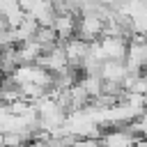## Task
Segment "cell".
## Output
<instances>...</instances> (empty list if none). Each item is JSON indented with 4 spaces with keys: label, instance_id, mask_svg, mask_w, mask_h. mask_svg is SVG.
I'll list each match as a JSON object with an SVG mask.
<instances>
[{
    "label": "cell",
    "instance_id": "cell-1",
    "mask_svg": "<svg viewBox=\"0 0 147 147\" xmlns=\"http://www.w3.org/2000/svg\"><path fill=\"white\" fill-rule=\"evenodd\" d=\"M108 14H96V11H85L76 16V37L83 41H96L103 34V23Z\"/></svg>",
    "mask_w": 147,
    "mask_h": 147
},
{
    "label": "cell",
    "instance_id": "cell-2",
    "mask_svg": "<svg viewBox=\"0 0 147 147\" xmlns=\"http://www.w3.org/2000/svg\"><path fill=\"white\" fill-rule=\"evenodd\" d=\"M37 64H41V67H44L46 71H51V74H57V71L67 69V67H69V62H67V55H64L62 44L57 41V44H53L51 48L41 51V55H39Z\"/></svg>",
    "mask_w": 147,
    "mask_h": 147
},
{
    "label": "cell",
    "instance_id": "cell-3",
    "mask_svg": "<svg viewBox=\"0 0 147 147\" xmlns=\"http://www.w3.org/2000/svg\"><path fill=\"white\" fill-rule=\"evenodd\" d=\"M62 44V48H64V55H67V62H69V67H76L78 71H80V64H83V60L87 57V48H90V44L87 41H83L80 37H69V39H64V41H60Z\"/></svg>",
    "mask_w": 147,
    "mask_h": 147
},
{
    "label": "cell",
    "instance_id": "cell-4",
    "mask_svg": "<svg viewBox=\"0 0 147 147\" xmlns=\"http://www.w3.org/2000/svg\"><path fill=\"white\" fill-rule=\"evenodd\" d=\"M51 28L57 37V41H64L69 37L76 34V14L71 11H55L53 21H51Z\"/></svg>",
    "mask_w": 147,
    "mask_h": 147
},
{
    "label": "cell",
    "instance_id": "cell-5",
    "mask_svg": "<svg viewBox=\"0 0 147 147\" xmlns=\"http://www.w3.org/2000/svg\"><path fill=\"white\" fill-rule=\"evenodd\" d=\"M126 76H129V69H126L124 60H103L101 67H99V78L103 83H117V85H122Z\"/></svg>",
    "mask_w": 147,
    "mask_h": 147
},
{
    "label": "cell",
    "instance_id": "cell-6",
    "mask_svg": "<svg viewBox=\"0 0 147 147\" xmlns=\"http://www.w3.org/2000/svg\"><path fill=\"white\" fill-rule=\"evenodd\" d=\"M41 51H44V48H41L34 39H28V41L16 44V53H18V62H21V64H32V62H37L39 55H41Z\"/></svg>",
    "mask_w": 147,
    "mask_h": 147
},
{
    "label": "cell",
    "instance_id": "cell-7",
    "mask_svg": "<svg viewBox=\"0 0 147 147\" xmlns=\"http://www.w3.org/2000/svg\"><path fill=\"white\" fill-rule=\"evenodd\" d=\"M18 64H21V62H18L16 44H7V46H2V48H0V71H2V76L11 74Z\"/></svg>",
    "mask_w": 147,
    "mask_h": 147
},
{
    "label": "cell",
    "instance_id": "cell-8",
    "mask_svg": "<svg viewBox=\"0 0 147 147\" xmlns=\"http://www.w3.org/2000/svg\"><path fill=\"white\" fill-rule=\"evenodd\" d=\"M32 39H34L44 51H46V48H51L53 44H57V37H55V32H53V28H51V25H39Z\"/></svg>",
    "mask_w": 147,
    "mask_h": 147
},
{
    "label": "cell",
    "instance_id": "cell-9",
    "mask_svg": "<svg viewBox=\"0 0 147 147\" xmlns=\"http://www.w3.org/2000/svg\"><path fill=\"white\" fill-rule=\"evenodd\" d=\"M0 76H2V71H0Z\"/></svg>",
    "mask_w": 147,
    "mask_h": 147
}]
</instances>
